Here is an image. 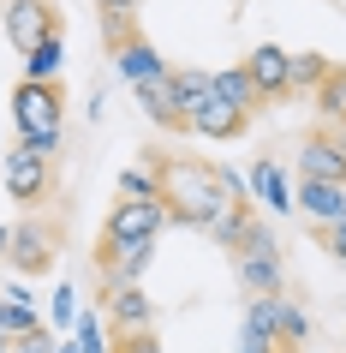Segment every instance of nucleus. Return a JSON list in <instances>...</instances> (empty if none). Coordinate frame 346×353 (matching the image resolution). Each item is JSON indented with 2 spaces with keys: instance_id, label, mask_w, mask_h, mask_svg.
<instances>
[{
  "instance_id": "obj_17",
  "label": "nucleus",
  "mask_w": 346,
  "mask_h": 353,
  "mask_svg": "<svg viewBox=\"0 0 346 353\" xmlns=\"http://www.w3.org/2000/svg\"><path fill=\"white\" fill-rule=\"evenodd\" d=\"M251 192H257L269 210H292V186H287V174H281L274 162H257V168H251Z\"/></svg>"
},
{
  "instance_id": "obj_32",
  "label": "nucleus",
  "mask_w": 346,
  "mask_h": 353,
  "mask_svg": "<svg viewBox=\"0 0 346 353\" xmlns=\"http://www.w3.org/2000/svg\"><path fill=\"white\" fill-rule=\"evenodd\" d=\"M6 240H12V228H0V258H6Z\"/></svg>"
},
{
  "instance_id": "obj_7",
  "label": "nucleus",
  "mask_w": 346,
  "mask_h": 353,
  "mask_svg": "<svg viewBox=\"0 0 346 353\" xmlns=\"http://www.w3.org/2000/svg\"><path fill=\"white\" fill-rule=\"evenodd\" d=\"M299 180H346V144L334 126H316L299 138Z\"/></svg>"
},
{
  "instance_id": "obj_24",
  "label": "nucleus",
  "mask_w": 346,
  "mask_h": 353,
  "mask_svg": "<svg viewBox=\"0 0 346 353\" xmlns=\"http://www.w3.org/2000/svg\"><path fill=\"white\" fill-rule=\"evenodd\" d=\"M48 323H54V330H78V294L66 288V281L48 294Z\"/></svg>"
},
{
  "instance_id": "obj_2",
  "label": "nucleus",
  "mask_w": 346,
  "mask_h": 353,
  "mask_svg": "<svg viewBox=\"0 0 346 353\" xmlns=\"http://www.w3.org/2000/svg\"><path fill=\"white\" fill-rule=\"evenodd\" d=\"M12 126L19 138H48V132H66V96H60V78H19L12 90Z\"/></svg>"
},
{
  "instance_id": "obj_29",
  "label": "nucleus",
  "mask_w": 346,
  "mask_h": 353,
  "mask_svg": "<svg viewBox=\"0 0 346 353\" xmlns=\"http://www.w3.org/2000/svg\"><path fill=\"white\" fill-rule=\"evenodd\" d=\"M12 353H60V335L54 330H30V335H19V341H12Z\"/></svg>"
},
{
  "instance_id": "obj_3",
  "label": "nucleus",
  "mask_w": 346,
  "mask_h": 353,
  "mask_svg": "<svg viewBox=\"0 0 346 353\" xmlns=\"http://www.w3.org/2000/svg\"><path fill=\"white\" fill-rule=\"evenodd\" d=\"M0 30H6V42H12L19 54H30L36 42L66 37V19L54 12V0H6V19H0Z\"/></svg>"
},
{
  "instance_id": "obj_25",
  "label": "nucleus",
  "mask_w": 346,
  "mask_h": 353,
  "mask_svg": "<svg viewBox=\"0 0 346 353\" xmlns=\"http://www.w3.org/2000/svg\"><path fill=\"white\" fill-rule=\"evenodd\" d=\"M113 353H162L155 330H113Z\"/></svg>"
},
{
  "instance_id": "obj_12",
  "label": "nucleus",
  "mask_w": 346,
  "mask_h": 353,
  "mask_svg": "<svg viewBox=\"0 0 346 353\" xmlns=\"http://www.w3.org/2000/svg\"><path fill=\"white\" fill-rule=\"evenodd\" d=\"M245 66H251V78H257V90H263V102H281V96H292V54H287V48L257 42L251 54H245Z\"/></svg>"
},
{
  "instance_id": "obj_13",
  "label": "nucleus",
  "mask_w": 346,
  "mask_h": 353,
  "mask_svg": "<svg viewBox=\"0 0 346 353\" xmlns=\"http://www.w3.org/2000/svg\"><path fill=\"white\" fill-rule=\"evenodd\" d=\"M138 108H144L155 126L185 132V108H180V90H173V72H167V78H149V84H138Z\"/></svg>"
},
{
  "instance_id": "obj_18",
  "label": "nucleus",
  "mask_w": 346,
  "mask_h": 353,
  "mask_svg": "<svg viewBox=\"0 0 346 353\" xmlns=\"http://www.w3.org/2000/svg\"><path fill=\"white\" fill-rule=\"evenodd\" d=\"M30 330H36L30 294H24V288H12V294L0 299V335H6V341H19V335H30Z\"/></svg>"
},
{
  "instance_id": "obj_14",
  "label": "nucleus",
  "mask_w": 346,
  "mask_h": 353,
  "mask_svg": "<svg viewBox=\"0 0 346 353\" xmlns=\"http://www.w3.org/2000/svg\"><path fill=\"white\" fill-rule=\"evenodd\" d=\"M215 96H221V102H233V108H245V114L263 108V90H257V78H251V66H245V60L215 72Z\"/></svg>"
},
{
  "instance_id": "obj_23",
  "label": "nucleus",
  "mask_w": 346,
  "mask_h": 353,
  "mask_svg": "<svg viewBox=\"0 0 346 353\" xmlns=\"http://www.w3.org/2000/svg\"><path fill=\"white\" fill-rule=\"evenodd\" d=\"M328 66H334L328 54H292V90H316L328 78Z\"/></svg>"
},
{
  "instance_id": "obj_4",
  "label": "nucleus",
  "mask_w": 346,
  "mask_h": 353,
  "mask_svg": "<svg viewBox=\"0 0 346 353\" xmlns=\"http://www.w3.org/2000/svg\"><path fill=\"white\" fill-rule=\"evenodd\" d=\"M173 216H167L162 198H120L102 222V240H162Z\"/></svg>"
},
{
  "instance_id": "obj_30",
  "label": "nucleus",
  "mask_w": 346,
  "mask_h": 353,
  "mask_svg": "<svg viewBox=\"0 0 346 353\" xmlns=\"http://www.w3.org/2000/svg\"><path fill=\"white\" fill-rule=\"evenodd\" d=\"M138 6H144V0H96L102 24H126V19H138Z\"/></svg>"
},
{
  "instance_id": "obj_8",
  "label": "nucleus",
  "mask_w": 346,
  "mask_h": 353,
  "mask_svg": "<svg viewBox=\"0 0 346 353\" xmlns=\"http://www.w3.org/2000/svg\"><path fill=\"white\" fill-rule=\"evenodd\" d=\"M155 240H102L96 234V276L102 281H144Z\"/></svg>"
},
{
  "instance_id": "obj_10",
  "label": "nucleus",
  "mask_w": 346,
  "mask_h": 353,
  "mask_svg": "<svg viewBox=\"0 0 346 353\" xmlns=\"http://www.w3.org/2000/svg\"><path fill=\"white\" fill-rule=\"evenodd\" d=\"M102 305H108V330H155V299L138 281H102Z\"/></svg>"
},
{
  "instance_id": "obj_26",
  "label": "nucleus",
  "mask_w": 346,
  "mask_h": 353,
  "mask_svg": "<svg viewBox=\"0 0 346 353\" xmlns=\"http://www.w3.org/2000/svg\"><path fill=\"white\" fill-rule=\"evenodd\" d=\"M120 198H162L155 192V168H126L120 174Z\"/></svg>"
},
{
  "instance_id": "obj_5",
  "label": "nucleus",
  "mask_w": 346,
  "mask_h": 353,
  "mask_svg": "<svg viewBox=\"0 0 346 353\" xmlns=\"http://www.w3.org/2000/svg\"><path fill=\"white\" fill-rule=\"evenodd\" d=\"M54 252H60V228L42 222V216H24V222L12 228V240H6V263H12L19 276L54 270Z\"/></svg>"
},
{
  "instance_id": "obj_31",
  "label": "nucleus",
  "mask_w": 346,
  "mask_h": 353,
  "mask_svg": "<svg viewBox=\"0 0 346 353\" xmlns=\"http://www.w3.org/2000/svg\"><path fill=\"white\" fill-rule=\"evenodd\" d=\"M60 138H66V132H48V138H19V144H30V150H36V156H48V162H54Z\"/></svg>"
},
{
  "instance_id": "obj_28",
  "label": "nucleus",
  "mask_w": 346,
  "mask_h": 353,
  "mask_svg": "<svg viewBox=\"0 0 346 353\" xmlns=\"http://www.w3.org/2000/svg\"><path fill=\"white\" fill-rule=\"evenodd\" d=\"M310 234H316V245H323L328 258L346 263V222H323V228H310Z\"/></svg>"
},
{
  "instance_id": "obj_15",
  "label": "nucleus",
  "mask_w": 346,
  "mask_h": 353,
  "mask_svg": "<svg viewBox=\"0 0 346 353\" xmlns=\"http://www.w3.org/2000/svg\"><path fill=\"white\" fill-rule=\"evenodd\" d=\"M239 281H245V294H287L281 258H239Z\"/></svg>"
},
{
  "instance_id": "obj_27",
  "label": "nucleus",
  "mask_w": 346,
  "mask_h": 353,
  "mask_svg": "<svg viewBox=\"0 0 346 353\" xmlns=\"http://www.w3.org/2000/svg\"><path fill=\"white\" fill-rule=\"evenodd\" d=\"M78 347H84V353H113V347H108V335H102V317H96V312L78 317Z\"/></svg>"
},
{
  "instance_id": "obj_1",
  "label": "nucleus",
  "mask_w": 346,
  "mask_h": 353,
  "mask_svg": "<svg viewBox=\"0 0 346 353\" xmlns=\"http://www.w3.org/2000/svg\"><path fill=\"white\" fill-rule=\"evenodd\" d=\"M155 192L180 228H209L227 204L245 198V180L209 156H155Z\"/></svg>"
},
{
  "instance_id": "obj_21",
  "label": "nucleus",
  "mask_w": 346,
  "mask_h": 353,
  "mask_svg": "<svg viewBox=\"0 0 346 353\" xmlns=\"http://www.w3.org/2000/svg\"><path fill=\"white\" fill-rule=\"evenodd\" d=\"M245 222H251V204L239 198V204H227V210H221V216H215V222L203 228V234H209V240H221V245H227V252H233V245H239V234H245Z\"/></svg>"
},
{
  "instance_id": "obj_11",
  "label": "nucleus",
  "mask_w": 346,
  "mask_h": 353,
  "mask_svg": "<svg viewBox=\"0 0 346 353\" xmlns=\"http://www.w3.org/2000/svg\"><path fill=\"white\" fill-rule=\"evenodd\" d=\"M292 210H305L310 228L346 222V180H299L292 186Z\"/></svg>"
},
{
  "instance_id": "obj_16",
  "label": "nucleus",
  "mask_w": 346,
  "mask_h": 353,
  "mask_svg": "<svg viewBox=\"0 0 346 353\" xmlns=\"http://www.w3.org/2000/svg\"><path fill=\"white\" fill-rule=\"evenodd\" d=\"M274 335H281V347H305L310 341V312L299 305V299L274 294Z\"/></svg>"
},
{
  "instance_id": "obj_35",
  "label": "nucleus",
  "mask_w": 346,
  "mask_h": 353,
  "mask_svg": "<svg viewBox=\"0 0 346 353\" xmlns=\"http://www.w3.org/2000/svg\"><path fill=\"white\" fill-rule=\"evenodd\" d=\"M334 132H340V144H346V120H340V126H334Z\"/></svg>"
},
{
  "instance_id": "obj_22",
  "label": "nucleus",
  "mask_w": 346,
  "mask_h": 353,
  "mask_svg": "<svg viewBox=\"0 0 346 353\" xmlns=\"http://www.w3.org/2000/svg\"><path fill=\"white\" fill-rule=\"evenodd\" d=\"M239 258H281V245H274V234H269V222H245V234H239V245H233Z\"/></svg>"
},
{
  "instance_id": "obj_33",
  "label": "nucleus",
  "mask_w": 346,
  "mask_h": 353,
  "mask_svg": "<svg viewBox=\"0 0 346 353\" xmlns=\"http://www.w3.org/2000/svg\"><path fill=\"white\" fill-rule=\"evenodd\" d=\"M60 353H84V347H78V341H60Z\"/></svg>"
},
{
  "instance_id": "obj_36",
  "label": "nucleus",
  "mask_w": 346,
  "mask_h": 353,
  "mask_svg": "<svg viewBox=\"0 0 346 353\" xmlns=\"http://www.w3.org/2000/svg\"><path fill=\"white\" fill-rule=\"evenodd\" d=\"M0 19H6V0H0Z\"/></svg>"
},
{
  "instance_id": "obj_34",
  "label": "nucleus",
  "mask_w": 346,
  "mask_h": 353,
  "mask_svg": "<svg viewBox=\"0 0 346 353\" xmlns=\"http://www.w3.org/2000/svg\"><path fill=\"white\" fill-rule=\"evenodd\" d=\"M0 353H12V341H6V335H0Z\"/></svg>"
},
{
  "instance_id": "obj_6",
  "label": "nucleus",
  "mask_w": 346,
  "mask_h": 353,
  "mask_svg": "<svg viewBox=\"0 0 346 353\" xmlns=\"http://www.w3.org/2000/svg\"><path fill=\"white\" fill-rule=\"evenodd\" d=\"M6 192H12V204L42 210L48 192H54V162L36 156L30 144H12V156H6Z\"/></svg>"
},
{
  "instance_id": "obj_9",
  "label": "nucleus",
  "mask_w": 346,
  "mask_h": 353,
  "mask_svg": "<svg viewBox=\"0 0 346 353\" xmlns=\"http://www.w3.org/2000/svg\"><path fill=\"white\" fill-rule=\"evenodd\" d=\"M185 126L197 132V138H209V144H233V138H245V126H251V114L233 108V102H221L215 90L203 96L197 108L185 114Z\"/></svg>"
},
{
  "instance_id": "obj_19",
  "label": "nucleus",
  "mask_w": 346,
  "mask_h": 353,
  "mask_svg": "<svg viewBox=\"0 0 346 353\" xmlns=\"http://www.w3.org/2000/svg\"><path fill=\"white\" fill-rule=\"evenodd\" d=\"M60 66H66V37H48V42H36V48L24 54V78H48V84H54Z\"/></svg>"
},
{
  "instance_id": "obj_20",
  "label": "nucleus",
  "mask_w": 346,
  "mask_h": 353,
  "mask_svg": "<svg viewBox=\"0 0 346 353\" xmlns=\"http://www.w3.org/2000/svg\"><path fill=\"white\" fill-rule=\"evenodd\" d=\"M316 108H323L328 126H340V120H346V66H328V78L316 84Z\"/></svg>"
}]
</instances>
